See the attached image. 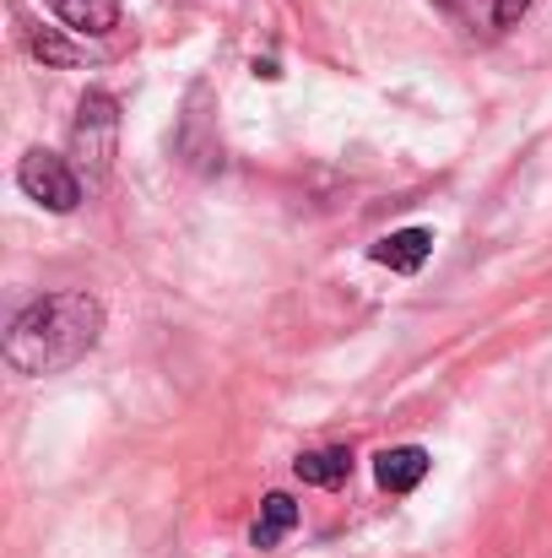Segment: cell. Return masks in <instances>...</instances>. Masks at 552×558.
<instances>
[{
  "mask_svg": "<svg viewBox=\"0 0 552 558\" xmlns=\"http://www.w3.org/2000/svg\"><path fill=\"white\" fill-rule=\"evenodd\" d=\"M98 342H103V304L93 293H82V288H65V293L33 299L11 320L5 364L16 374H27V379H44V374L82 364Z\"/></svg>",
  "mask_w": 552,
  "mask_h": 558,
  "instance_id": "6da1fadb",
  "label": "cell"
},
{
  "mask_svg": "<svg viewBox=\"0 0 552 558\" xmlns=\"http://www.w3.org/2000/svg\"><path fill=\"white\" fill-rule=\"evenodd\" d=\"M120 153V98L93 87L76 104V125H71V163L82 174V185H103Z\"/></svg>",
  "mask_w": 552,
  "mask_h": 558,
  "instance_id": "7a4b0ae2",
  "label": "cell"
},
{
  "mask_svg": "<svg viewBox=\"0 0 552 558\" xmlns=\"http://www.w3.org/2000/svg\"><path fill=\"white\" fill-rule=\"evenodd\" d=\"M16 185H22L27 201H38V206H49V211H76V201H82V174H76V163L60 158V153H44V147L22 153Z\"/></svg>",
  "mask_w": 552,
  "mask_h": 558,
  "instance_id": "3957f363",
  "label": "cell"
},
{
  "mask_svg": "<svg viewBox=\"0 0 552 558\" xmlns=\"http://www.w3.org/2000/svg\"><path fill=\"white\" fill-rule=\"evenodd\" d=\"M180 158L195 174H217L222 169V136H217V120H211V87L195 82L189 98H184V120H180Z\"/></svg>",
  "mask_w": 552,
  "mask_h": 558,
  "instance_id": "277c9868",
  "label": "cell"
},
{
  "mask_svg": "<svg viewBox=\"0 0 552 558\" xmlns=\"http://www.w3.org/2000/svg\"><path fill=\"white\" fill-rule=\"evenodd\" d=\"M428 466H433V456L422 445H395V450H379L373 456V477H379L384 494H412L428 477Z\"/></svg>",
  "mask_w": 552,
  "mask_h": 558,
  "instance_id": "5b68a950",
  "label": "cell"
},
{
  "mask_svg": "<svg viewBox=\"0 0 552 558\" xmlns=\"http://www.w3.org/2000/svg\"><path fill=\"white\" fill-rule=\"evenodd\" d=\"M368 255H373L379 266L412 277V271H422V260L433 255V233H428V228H395V233H384Z\"/></svg>",
  "mask_w": 552,
  "mask_h": 558,
  "instance_id": "8992f818",
  "label": "cell"
},
{
  "mask_svg": "<svg viewBox=\"0 0 552 558\" xmlns=\"http://www.w3.org/2000/svg\"><path fill=\"white\" fill-rule=\"evenodd\" d=\"M54 16L82 38H103L120 27V0H54Z\"/></svg>",
  "mask_w": 552,
  "mask_h": 558,
  "instance_id": "52a82bcc",
  "label": "cell"
},
{
  "mask_svg": "<svg viewBox=\"0 0 552 558\" xmlns=\"http://www.w3.org/2000/svg\"><path fill=\"white\" fill-rule=\"evenodd\" d=\"M293 472H298V483H309V488H342V483L353 477V450H342V445H331V450H304V456L293 461Z\"/></svg>",
  "mask_w": 552,
  "mask_h": 558,
  "instance_id": "ba28073f",
  "label": "cell"
},
{
  "mask_svg": "<svg viewBox=\"0 0 552 558\" xmlns=\"http://www.w3.org/2000/svg\"><path fill=\"white\" fill-rule=\"evenodd\" d=\"M293 526H298V505H293L287 494H266V505H260V521H255L249 543L266 554V548H277V543H282Z\"/></svg>",
  "mask_w": 552,
  "mask_h": 558,
  "instance_id": "9c48e42d",
  "label": "cell"
},
{
  "mask_svg": "<svg viewBox=\"0 0 552 558\" xmlns=\"http://www.w3.org/2000/svg\"><path fill=\"white\" fill-rule=\"evenodd\" d=\"M27 49H33L44 65H82V60H87V49L71 44V38H60L54 27H33V33H27Z\"/></svg>",
  "mask_w": 552,
  "mask_h": 558,
  "instance_id": "30bf717a",
  "label": "cell"
},
{
  "mask_svg": "<svg viewBox=\"0 0 552 558\" xmlns=\"http://www.w3.org/2000/svg\"><path fill=\"white\" fill-rule=\"evenodd\" d=\"M526 11H531V0H493V27H520Z\"/></svg>",
  "mask_w": 552,
  "mask_h": 558,
  "instance_id": "8fae6325",
  "label": "cell"
},
{
  "mask_svg": "<svg viewBox=\"0 0 552 558\" xmlns=\"http://www.w3.org/2000/svg\"><path fill=\"white\" fill-rule=\"evenodd\" d=\"M255 76H266V82H277L282 71H277V60H255Z\"/></svg>",
  "mask_w": 552,
  "mask_h": 558,
  "instance_id": "7c38bea8",
  "label": "cell"
},
{
  "mask_svg": "<svg viewBox=\"0 0 552 558\" xmlns=\"http://www.w3.org/2000/svg\"><path fill=\"white\" fill-rule=\"evenodd\" d=\"M439 5H455V0H439Z\"/></svg>",
  "mask_w": 552,
  "mask_h": 558,
  "instance_id": "4fadbf2b",
  "label": "cell"
}]
</instances>
